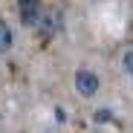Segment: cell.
Here are the masks:
<instances>
[{
	"instance_id": "obj_5",
	"label": "cell",
	"mask_w": 133,
	"mask_h": 133,
	"mask_svg": "<svg viewBox=\"0 0 133 133\" xmlns=\"http://www.w3.org/2000/svg\"><path fill=\"white\" fill-rule=\"evenodd\" d=\"M124 70L133 75V52H127V55H124Z\"/></svg>"
},
{
	"instance_id": "obj_1",
	"label": "cell",
	"mask_w": 133,
	"mask_h": 133,
	"mask_svg": "<svg viewBox=\"0 0 133 133\" xmlns=\"http://www.w3.org/2000/svg\"><path fill=\"white\" fill-rule=\"evenodd\" d=\"M38 35L41 38H52L55 32H61L64 29V12L58 9V6H52V9H41V17H38Z\"/></svg>"
},
{
	"instance_id": "obj_3",
	"label": "cell",
	"mask_w": 133,
	"mask_h": 133,
	"mask_svg": "<svg viewBox=\"0 0 133 133\" xmlns=\"http://www.w3.org/2000/svg\"><path fill=\"white\" fill-rule=\"evenodd\" d=\"M41 0H17V15H20V23L23 26H35L38 17H41Z\"/></svg>"
},
{
	"instance_id": "obj_2",
	"label": "cell",
	"mask_w": 133,
	"mask_h": 133,
	"mask_svg": "<svg viewBox=\"0 0 133 133\" xmlns=\"http://www.w3.org/2000/svg\"><path fill=\"white\" fill-rule=\"evenodd\" d=\"M75 90H78V96H84V98L96 96V93H98V75L90 72V70H78V72H75Z\"/></svg>"
},
{
	"instance_id": "obj_4",
	"label": "cell",
	"mask_w": 133,
	"mask_h": 133,
	"mask_svg": "<svg viewBox=\"0 0 133 133\" xmlns=\"http://www.w3.org/2000/svg\"><path fill=\"white\" fill-rule=\"evenodd\" d=\"M12 49V29L6 26V20H0V52Z\"/></svg>"
}]
</instances>
